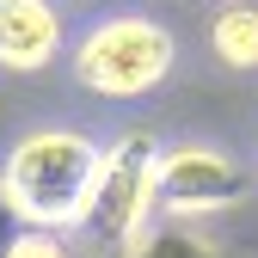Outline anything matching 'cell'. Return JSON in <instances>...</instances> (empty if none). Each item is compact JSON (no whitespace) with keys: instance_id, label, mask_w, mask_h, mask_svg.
I'll return each instance as SVG.
<instances>
[{"instance_id":"5","label":"cell","mask_w":258,"mask_h":258,"mask_svg":"<svg viewBox=\"0 0 258 258\" xmlns=\"http://www.w3.org/2000/svg\"><path fill=\"white\" fill-rule=\"evenodd\" d=\"M61 49V13L49 0H0V68L37 74Z\"/></svg>"},{"instance_id":"9","label":"cell","mask_w":258,"mask_h":258,"mask_svg":"<svg viewBox=\"0 0 258 258\" xmlns=\"http://www.w3.org/2000/svg\"><path fill=\"white\" fill-rule=\"evenodd\" d=\"M19 221H25V215L13 209V197H7V184H0V246H7V240L19 234Z\"/></svg>"},{"instance_id":"1","label":"cell","mask_w":258,"mask_h":258,"mask_svg":"<svg viewBox=\"0 0 258 258\" xmlns=\"http://www.w3.org/2000/svg\"><path fill=\"white\" fill-rule=\"evenodd\" d=\"M99 166H105V148L74 136V129H37L25 136L7 166H0V184H7L13 209L25 215V228H80L86 215V197L99 184Z\"/></svg>"},{"instance_id":"3","label":"cell","mask_w":258,"mask_h":258,"mask_svg":"<svg viewBox=\"0 0 258 258\" xmlns=\"http://www.w3.org/2000/svg\"><path fill=\"white\" fill-rule=\"evenodd\" d=\"M172 61H178V43L166 25L123 13L86 31V43L74 49V80L86 92H105V99H142L172 74Z\"/></svg>"},{"instance_id":"8","label":"cell","mask_w":258,"mask_h":258,"mask_svg":"<svg viewBox=\"0 0 258 258\" xmlns=\"http://www.w3.org/2000/svg\"><path fill=\"white\" fill-rule=\"evenodd\" d=\"M0 258H74V252L61 246L55 228H19L7 246H0Z\"/></svg>"},{"instance_id":"4","label":"cell","mask_w":258,"mask_h":258,"mask_svg":"<svg viewBox=\"0 0 258 258\" xmlns=\"http://www.w3.org/2000/svg\"><path fill=\"white\" fill-rule=\"evenodd\" d=\"M246 197V172L215 148H172L160 154V178H154V203L172 221H197V215H221Z\"/></svg>"},{"instance_id":"7","label":"cell","mask_w":258,"mask_h":258,"mask_svg":"<svg viewBox=\"0 0 258 258\" xmlns=\"http://www.w3.org/2000/svg\"><path fill=\"white\" fill-rule=\"evenodd\" d=\"M129 258H221L197 228H160V234H142Z\"/></svg>"},{"instance_id":"2","label":"cell","mask_w":258,"mask_h":258,"mask_svg":"<svg viewBox=\"0 0 258 258\" xmlns=\"http://www.w3.org/2000/svg\"><path fill=\"white\" fill-rule=\"evenodd\" d=\"M154 178H160V142L148 129H129L123 142L105 148L99 184H92L86 215H80L86 252H99V258H129L136 252V240L148 234V215L160 209L154 203Z\"/></svg>"},{"instance_id":"6","label":"cell","mask_w":258,"mask_h":258,"mask_svg":"<svg viewBox=\"0 0 258 258\" xmlns=\"http://www.w3.org/2000/svg\"><path fill=\"white\" fill-rule=\"evenodd\" d=\"M209 43H215V55L228 61V68L252 74V68H258V7H246V0L221 7L215 25H209Z\"/></svg>"}]
</instances>
